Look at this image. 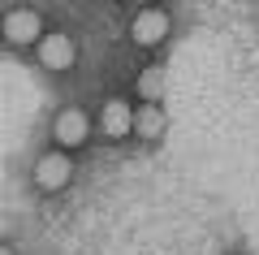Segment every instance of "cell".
Here are the masks:
<instances>
[{
    "label": "cell",
    "mask_w": 259,
    "mask_h": 255,
    "mask_svg": "<svg viewBox=\"0 0 259 255\" xmlns=\"http://www.w3.org/2000/svg\"><path fill=\"white\" fill-rule=\"evenodd\" d=\"M134 5H151V0H134Z\"/></svg>",
    "instance_id": "cell-9"
},
{
    "label": "cell",
    "mask_w": 259,
    "mask_h": 255,
    "mask_svg": "<svg viewBox=\"0 0 259 255\" xmlns=\"http://www.w3.org/2000/svg\"><path fill=\"white\" fill-rule=\"evenodd\" d=\"M164 65H147L139 74V100H164Z\"/></svg>",
    "instance_id": "cell-8"
},
{
    "label": "cell",
    "mask_w": 259,
    "mask_h": 255,
    "mask_svg": "<svg viewBox=\"0 0 259 255\" xmlns=\"http://www.w3.org/2000/svg\"><path fill=\"white\" fill-rule=\"evenodd\" d=\"M100 130L108 138L134 134V113H130V104L125 100H108V104H104V113H100Z\"/></svg>",
    "instance_id": "cell-6"
},
{
    "label": "cell",
    "mask_w": 259,
    "mask_h": 255,
    "mask_svg": "<svg viewBox=\"0 0 259 255\" xmlns=\"http://www.w3.org/2000/svg\"><path fill=\"white\" fill-rule=\"evenodd\" d=\"M69 182H74V160L65 156V147L44 152L35 160V186H39V191H65Z\"/></svg>",
    "instance_id": "cell-1"
},
{
    "label": "cell",
    "mask_w": 259,
    "mask_h": 255,
    "mask_svg": "<svg viewBox=\"0 0 259 255\" xmlns=\"http://www.w3.org/2000/svg\"><path fill=\"white\" fill-rule=\"evenodd\" d=\"M5 39H9L13 48L39 44V39H44V18H39L35 9H13L9 18H5Z\"/></svg>",
    "instance_id": "cell-5"
},
{
    "label": "cell",
    "mask_w": 259,
    "mask_h": 255,
    "mask_svg": "<svg viewBox=\"0 0 259 255\" xmlns=\"http://www.w3.org/2000/svg\"><path fill=\"white\" fill-rule=\"evenodd\" d=\"M0 255H13V251H9V246H5V251H0Z\"/></svg>",
    "instance_id": "cell-10"
},
{
    "label": "cell",
    "mask_w": 259,
    "mask_h": 255,
    "mask_svg": "<svg viewBox=\"0 0 259 255\" xmlns=\"http://www.w3.org/2000/svg\"><path fill=\"white\" fill-rule=\"evenodd\" d=\"M78 61V48L69 35H61V30H48L44 39H39V65L52 74H65V69H74Z\"/></svg>",
    "instance_id": "cell-2"
},
{
    "label": "cell",
    "mask_w": 259,
    "mask_h": 255,
    "mask_svg": "<svg viewBox=\"0 0 259 255\" xmlns=\"http://www.w3.org/2000/svg\"><path fill=\"white\" fill-rule=\"evenodd\" d=\"M168 26H173V22H168L164 9H143L139 18L130 22V39H134L139 48H156V44H164Z\"/></svg>",
    "instance_id": "cell-4"
},
{
    "label": "cell",
    "mask_w": 259,
    "mask_h": 255,
    "mask_svg": "<svg viewBox=\"0 0 259 255\" xmlns=\"http://www.w3.org/2000/svg\"><path fill=\"white\" fill-rule=\"evenodd\" d=\"M134 134L139 138H160L164 134V108L156 100H147L139 113H134Z\"/></svg>",
    "instance_id": "cell-7"
},
{
    "label": "cell",
    "mask_w": 259,
    "mask_h": 255,
    "mask_svg": "<svg viewBox=\"0 0 259 255\" xmlns=\"http://www.w3.org/2000/svg\"><path fill=\"white\" fill-rule=\"evenodd\" d=\"M87 134H91V121H87L82 108H61V113H56V121H52L56 147H65V152H69V147H82Z\"/></svg>",
    "instance_id": "cell-3"
}]
</instances>
